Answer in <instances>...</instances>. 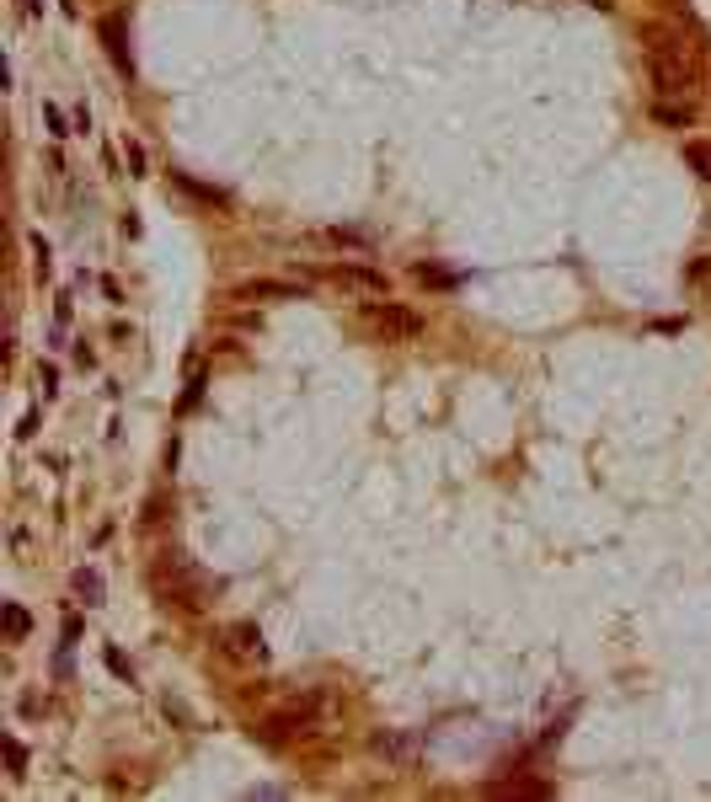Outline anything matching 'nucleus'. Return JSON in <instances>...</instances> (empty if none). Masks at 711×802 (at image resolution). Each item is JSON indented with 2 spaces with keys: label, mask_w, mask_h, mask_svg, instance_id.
I'll return each mask as SVG.
<instances>
[{
  "label": "nucleus",
  "mask_w": 711,
  "mask_h": 802,
  "mask_svg": "<svg viewBox=\"0 0 711 802\" xmlns=\"http://www.w3.org/2000/svg\"><path fill=\"white\" fill-rule=\"evenodd\" d=\"M412 273H417L422 284H439V290H449V284H455V273H444V268H428V263H417Z\"/></svg>",
  "instance_id": "4468645a"
},
{
  "label": "nucleus",
  "mask_w": 711,
  "mask_h": 802,
  "mask_svg": "<svg viewBox=\"0 0 711 802\" xmlns=\"http://www.w3.org/2000/svg\"><path fill=\"white\" fill-rule=\"evenodd\" d=\"M102 38H107L112 65H118L123 76H134V65H129V43H123V22H118V16H107V22H102Z\"/></svg>",
  "instance_id": "1a4fd4ad"
},
{
  "label": "nucleus",
  "mask_w": 711,
  "mask_h": 802,
  "mask_svg": "<svg viewBox=\"0 0 711 802\" xmlns=\"http://www.w3.org/2000/svg\"><path fill=\"white\" fill-rule=\"evenodd\" d=\"M70 123H76V134H86V129H92V112H86V107H76V112H70Z\"/></svg>",
  "instance_id": "6ab92c4d"
},
{
  "label": "nucleus",
  "mask_w": 711,
  "mask_h": 802,
  "mask_svg": "<svg viewBox=\"0 0 711 802\" xmlns=\"http://www.w3.org/2000/svg\"><path fill=\"white\" fill-rule=\"evenodd\" d=\"M0 626H5V642H22V637L32 631V615H27L16 600H5V610H0Z\"/></svg>",
  "instance_id": "9d476101"
},
{
  "label": "nucleus",
  "mask_w": 711,
  "mask_h": 802,
  "mask_svg": "<svg viewBox=\"0 0 711 802\" xmlns=\"http://www.w3.org/2000/svg\"><path fill=\"white\" fill-rule=\"evenodd\" d=\"M32 433H38V412H27V417H22V428H16V439H32Z\"/></svg>",
  "instance_id": "aec40b11"
},
{
  "label": "nucleus",
  "mask_w": 711,
  "mask_h": 802,
  "mask_svg": "<svg viewBox=\"0 0 711 802\" xmlns=\"http://www.w3.org/2000/svg\"><path fill=\"white\" fill-rule=\"evenodd\" d=\"M316 722H321V701H316V696H300V701H289L284 711H273V717L257 727V738H262V744H289V738L310 733Z\"/></svg>",
  "instance_id": "7ed1b4c3"
},
{
  "label": "nucleus",
  "mask_w": 711,
  "mask_h": 802,
  "mask_svg": "<svg viewBox=\"0 0 711 802\" xmlns=\"http://www.w3.org/2000/svg\"><path fill=\"white\" fill-rule=\"evenodd\" d=\"M22 771H27V749H22V744H16V738H11V733H5V776H11V781H16V776H22Z\"/></svg>",
  "instance_id": "f8f14e48"
},
{
  "label": "nucleus",
  "mask_w": 711,
  "mask_h": 802,
  "mask_svg": "<svg viewBox=\"0 0 711 802\" xmlns=\"http://www.w3.org/2000/svg\"><path fill=\"white\" fill-rule=\"evenodd\" d=\"M583 5H594V11H615V0H583Z\"/></svg>",
  "instance_id": "4be33fe9"
},
{
  "label": "nucleus",
  "mask_w": 711,
  "mask_h": 802,
  "mask_svg": "<svg viewBox=\"0 0 711 802\" xmlns=\"http://www.w3.org/2000/svg\"><path fill=\"white\" fill-rule=\"evenodd\" d=\"M70 589H76V600L86 604V610H97L102 594H107V589H102V573H97V567H76V573H70Z\"/></svg>",
  "instance_id": "6e6552de"
},
{
  "label": "nucleus",
  "mask_w": 711,
  "mask_h": 802,
  "mask_svg": "<svg viewBox=\"0 0 711 802\" xmlns=\"http://www.w3.org/2000/svg\"><path fill=\"white\" fill-rule=\"evenodd\" d=\"M642 49H647V76H653L658 97H690L696 81L707 76L696 43L680 27H669V22H647L642 27Z\"/></svg>",
  "instance_id": "f257e3e1"
},
{
  "label": "nucleus",
  "mask_w": 711,
  "mask_h": 802,
  "mask_svg": "<svg viewBox=\"0 0 711 802\" xmlns=\"http://www.w3.org/2000/svg\"><path fill=\"white\" fill-rule=\"evenodd\" d=\"M653 123H663V129H690V123H696V102L690 97H653Z\"/></svg>",
  "instance_id": "0eeeda50"
},
{
  "label": "nucleus",
  "mask_w": 711,
  "mask_h": 802,
  "mask_svg": "<svg viewBox=\"0 0 711 802\" xmlns=\"http://www.w3.org/2000/svg\"><path fill=\"white\" fill-rule=\"evenodd\" d=\"M43 118H49V134H54V139H65V134H76V129L65 123V112H59L54 102H43Z\"/></svg>",
  "instance_id": "ddd939ff"
},
{
  "label": "nucleus",
  "mask_w": 711,
  "mask_h": 802,
  "mask_svg": "<svg viewBox=\"0 0 711 802\" xmlns=\"http://www.w3.org/2000/svg\"><path fill=\"white\" fill-rule=\"evenodd\" d=\"M22 11H27V16H38V11H43V0H22Z\"/></svg>",
  "instance_id": "412c9836"
},
{
  "label": "nucleus",
  "mask_w": 711,
  "mask_h": 802,
  "mask_svg": "<svg viewBox=\"0 0 711 802\" xmlns=\"http://www.w3.org/2000/svg\"><path fill=\"white\" fill-rule=\"evenodd\" d=\"M219 653L236 658V664H262L268 658V642H262V631L252 620H236V626L219 631Z\"/></svg>",
  "instance_id": "20e7f679"
},
{
  "label": "nucleus",
  "mask_w": 711,
  "mask_h": 802,
  "mask_svg": "<svg viewBox=\"0 0 711 802\" xmlns=\"http://www.w3.org/2000/svg\"><path fill=\"white\" fill-rule=\"evenodd\" d=\"M326 279L332 284H342V290H359V295H391V279L380 273V268H359V263H332L326 268Z\"/></svg>",
  "instance_id": "39448f33"
},
{
  "label": "nucleus",
  "mask_w": 711,
  "mask_h": 802,
  "mask_svg": "<svg viewBox=\"0 0 711 802\" xmlns=\"http://www.w3.org/2000/svg\"><path fill=\"white\" fill-rule=\"evenodd\" d=\"M364 326L380 337V343H412V337H422V316L402 300H364Z\"/></svg>",
  "instance_id": "f03ea898"
},
{
  "label": "nucleus",
  "mask_w": 711,
  "mask_h": 802,
  "mask_svg": "<svg viewBox=\"0 0 711 802\" xmlns=\"http://www.w3.org/2000/svg\"><path fill=\"white\" fill-rule=\"evenodd\" d=\"M690 284H711V257H701V263H690Z\"/></svg>",
  "instance_id": "f3484780"
},
{
  "label": "nucleus",
  "mask_w": 711,
  "mask_h": 802,
  "mask_svg": "<svg viewBox=\"0 0 711 802\" xmlns=\"http://www.w3.org/2000/svg\"><path fill=\"white\" fill-rule=\"evenodd\" d=\"M685 166H690L701 183H711V139H690V145H685Z\"/></svg>",
  "instance_id": "9b49d317"
},
{
  "label": "nucleus",
  "mask_w": 711,
  "mask_h": 802,
  "mask_svg": "<svg viewBox=\"0 0 711 802\" xmlns=\"http://www.w3.org/2000/svg\"><path fill=\"white\" fill-rule=\"evenodd\" d=\"M32 268H38V279H49V241L43 236H32Z\"/></svg>",
  "instance_id": "dca6fc26"
},
{
  "label": "nucleus",
  "mask_w": 711,
  "mask_h": 802,
  "mask_svg": "<svg viewBox=\"0 0 711 802\" xmlns=\"http://www.w3.org/2000/svg\"><path fill=\"white\" fill-rule=\"evenodd\" d=\"M230 300H305L300 284H284V279H246L230 290Z\"/></svg>",
  "instance_id": "423d86ee"
},
{
  "label": "nucleus",
  "mask_w": 711,
  "mask_h": 802,
  "mask_svg": "<svg viewBox=\"0 0 711 802\" xmlns=\"http://www.w3.org/2000/svg\"><path fill=\"white\" fill-rule=\"evenodd\" d=\"M129 166H134V177H145V150L134 139H129Z\"/></svg>",
  "instance_id": "a211bd4d"
},
{
  "label": "nucleus",
  "mask_w": 711,
  "mask_h": 802,
  "mask_svg": "<svg viewBox=\"0 0 711 802\" xmlns=\"http://www.w3.org/2000/svg\"><path fill=\"white\" fill-rule=\"evenodd\" d=\"M102 658H107V669H112V674H118V680H123V685H129V680H134V664H129V658H123V653H118V647H107V653H102Z\"/></svg>",
  "instance_id": "2eb2a0df"
}]
</instances>
